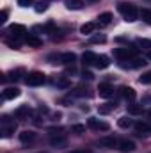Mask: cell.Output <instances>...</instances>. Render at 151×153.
Masks as SVG:
<instances>
[{"instance_id":"6da1fadb","label":"cell","mask_w":151,"mask_h":153,"mask_svg":"<svg viewBox=\"0 0 151 153\" xmlns=\"http://www.w3.org/2000/svg\"><path fill=\"white\" fill-rule=\"evenodd\" d=\"M117 9H119V13L124 16L126 22H135L137 16H139L137 7H135L133 4H130V2H121V4H117Z\"/></svg>"},{"instance_id":"7a4b0ae2","label":"cell","mask_w":151,"mask_h":153,"mask_svg":"<svg viewBox=\"0 0 151 153\" xmlns=\"http://www.w3.org/2000/svg\"><path fill=\"white\" fill-rule=\"evenodd\" d=\"M135 53H137V48H115L114 50V55L119 59V61H130V59H133L135 57Z\"/></svg>"},{"instance_id":"3957f363","label":"cell","mask_w":151,"mask_h":153,"mask_svg":"<svg viewBox=\"0 0 151 153\" xmlns=\"http://www.w3.org/2000/svg\"><path fill=\"white\" fill-rule=\"evenodd\" d=\"M0 123H2V137H9V135L16 130V123L11 121L7 116H4V117L0 119Z\"/></svg>"},{"instance_id":"277c9868","label":"cell","mask_w":151,"mask_h":153,"mask_svg":"<svg viewBox=\"0 0 151 153\" xmlns=\"http://www.w3.org/2000/svg\"><path fill=\"white\" fill-rule=\"evenodd\" d=\"M25 82H27V85H41V84H44V75L43 73H39V71H32V73H29L27 78H25Z\"/></svg>"},{"instance_id":"5b68a950","label":"cell","mask_w":151,"mask_h":153,"mask_svg":"<svg viewBox=\"0 0 151 153\" xmlns=\"http://www.w3.org/2000/svg\"><path fill=\"white\" fill-rule=\"evenodd\" d=\"M146 64H148V62H146L144 57H133V59L128 61V64H126L124 61H121V68H142V66H146Z\"/></svg>"},{"instance_id":"8992f818","label":"cell","mask_w":151,"mask_h":153,"mask_svg":"<svg viewBox=\"0 0 151 153\" xmlns=\"http://www.w3.org/2000/svg\"><path fill=\"white\" fill-rule=\"evenodd\" d=\"M98 94H100L101 98H110V96L114 94V87L110 85V84L103 82V84L98 85Z\"/></svg>"},{"instance_id":"52a82bcc","label":"cell","mask_w":151,"mask_h":153,"mask_svg":"<svg viewBox=\"0 0 151 153\" xmlns=\"http://www.w3.org/2000/svg\"><path fill=\"white\" fill-rule=\"evenodd\" d=\"M94 68H98V70H107L109 66H110V61H109V57L107 55H96V59H94V64H93Z\"/></svg>"},{"instance_id":"ba28073f","label":"cell","mask_w":151,"mask_h":153,"mask_svg":"<svg viewBox=\"0 0 151 153\" xmlns=\"http://www.w3.org/2000/svg\"><path fill=\"white\" fill-rule=\"evenodd\" d=\"M98 144L101 146V148H115V144H117V139L114 137V135H105V137H101L100 141H98Z\"/></svg>"},{"instance_id":"9c48e42d","label":"cell","mask_w":151,"mask_h":153,"mask_svg":"<svg viewBox=\"0 0 151 153\" xmlns=\"http://www.w3.org/2000/svg\"><path fill=\"white\" fill-rule=\"evenodd\" d=\"M9 34H11L14 39H20L23 34H27V30H25V27H23V25L14 23V25H11V27H9Z\"/></svg>"},{"instance_id":"30bf717a","label":"cell","mask_w":151,"mask_h":153,"mask_svg":"<svg viewBox=\"0 0 151 153\" xmlns=\"http://www.w3.org/2000/svg\"><path fill=\"white\" fill-rule=\"evenodd\" d=\"M87 125H89L91 128H94V130H109V123L100 121V119H96V117H89Z\"/></svg>"},{"instance_id":"8fae6325","label":"cell","mask_w":151,"mask_h":153,"mask_svg":"<svg viewBox=\"0 0 151 153\" xmlns=\"http://www.w3.org/2000/svg\"><path fill=\"white\" fill-rule=\"evenodd\" d=\"M2 96H4L5 100H14V98L20 96V89H18V87H5L4 93H2Z\"/></svg>"},{"instance_id":"7c38bea8","label":"cell","mask_w":151,"mask_h":153,"mask_svg":"<svg viewBox=\"0 0 151 153\" xmlns=\"http://www.w3.org/2000/svg\"><path fill=\"white\" fill-rule=\"evenodd\" d=\"M121 94H123L128 102H133V100L137 98L135 89H133V87H128V85H123V87H121Z\"/></svg>"},{"instance_id":"4fadbf2b","label":"cell","mask_w":151,"mask_h":153,"mask_svg":"<svg viewBox=\"0 0 151 153\" xmlns=\"http://www.w3.org/2000/svg\"><path fill=\"white\" fill-rule=\"evenodd\" d=\"M30 112H32V109H30L29 105H20V107L16 109L14 116H16L18 119H25V117H29V116H30Z\"/></svg>"},{"instance_id":"5bb4252c","label":"cell","mask_w":151,"mask_h":153,"mask_svg":"<svg viewBox=\"0 0 151 153\" xmlns=\"http://www.w3.org/2000/svg\"><path fill=\"white\" fill-rule=\"evenodd\" d=\"M135 132H137L139 135H150L151 134V126L148 125V123L139 121V123H135Z\"/></svg>"},{"instance_id":"9a60e30c","label":"cell","mask_w":151,"mask_h":153,"mask_svg":"<svg viewBox=\"0 0 151 153\" xmlns=\"http://www.w3.org/2000/svg\"><path fill=\"white\" fill-rule=\"evenodd\" d=\"M110 22H112V14H110V13H103V14L98 16L96 25H98V27H107V25H110Z\"/></svg>"},{"instance_id":"2e32d148","label":"cell","mask_w":151,"mask_h":153,"mask_svg":"<svg viewBox=\"0 0 151 153\" xmlns=\"http://www.w3.org/2000/svg\"><path fill=\"white\" fill-rule=\"evenodd\" d=\"M119 150H121V152H124V153L133 152V150H135V143H133V141L124 139V141H121V143H119Z\"/></svg>"},{"instance_id":"e0dca14e","label":"cell","mask_w":151,"mask_h":153,"mask_svg":"<svg viewBox=\"0 0 151 153\" xmlns=\"http://www.w3.org/2000/svg\"><path fill=\"white\" fill-rule=\"evenodd\" d=\"M50 143H52V146H64L66 144V137L62 135V134H52V139H50Z\"/></svg>"},{"instance_id":"ac0fdd59","label":"cell","mask_w":151,"mask_h":153,"mask_svg":"<svg viewBox=\"0 0 151 153\" xmlns=\"http://www.w3.org/2000/svg\"><path fill=\"white\" fill-rule=\"evenodd\" d=\"M75 61H76V55L73 53V52H68V53H62L61 55V62L62 64H75Z\"/></svg>"},{"instance_id":"d6986e66","label":"cell","mask_w":151,"mask_h":153,"mask_svg":"<svg viewBox=\"0 0 151 153\" xmlns=\"http://www.w3.org/2000/svg\"><path fill=\"white\" fill-rule=\"evenodd\" d=\"M96 27H98V25H96L94 22H87V23H84V25L80 27V32H82V34H93Z\"/></svg>"},{"instance_id":"ffe728a7","label":"cell","mask_w":151,"mask_h":153,"mask_svg":"<svg viewBox=\"0 0 151 153\" xmlns=\"http://www.w3.org/2000/svg\"><path fill=\"white\" fill-rule=\"evenodd\" d=\"M94 59H96V53H93V52H85L82 55V61H84L85 66H93L94 64Z\"/></svg>"},{"instance_id":"44dd1931","label":"cell","mask_w":151,"mask_h":153,"mask_svg":"<svg viewBox=\"0 0 151 153\" xmlns=\"http://www.w3.org/2000/svg\"><path fill=\"white\" fill-rule=\"evenodd\" d=\"M34 137H36V134L30 132V130H25V132L20 134V141L21 143H30V141H34Z\"/></svg>"},{"instance_id":"7402d4cb","label":"cell","mask_w":151,"mask_h":153,"mask_svg":"<svg viewBox=\"0 0 151 153\" xmlns=\"http://www.w3.org/2000/svg\"><path fill=\"white\" fill-rule=\"evenodd\" d=\"M114 109H115V103H112V102H109V103H105V105H100V107H98L100 114H109V112H112Z\"/></svg>"},{"instance_id":"603a6c76","label":"cell","mask_w":151,"mask_h":153,"mask_svg":"<svg viewBox=\"0 0 151 153\" xmlns=\"http://www.w3.org/2000/svg\"><path fill=\"white\" fill-rule=\"evenodd\" d=\"M25 43H27L29 46H41V45H43V41H41V39H38L36 36H30V34L25 38Z\"/></svg>"},{"instance_id":"cb8c5ba5","label":"cell","mask_w":151,"mask_h":153,"mask_svg":"<svg viewBox=\"0 0 151 153\" xmlns=\"http://www.w3.org/2000/svg\"><path fill=\"white\" fill-rule=\"evenodd\" d=\"M117 125H119L121 128H128V126H132V119H130V116H123V117H119V119H117Z\"/></svg>"},{"instance_id":"d4e9b609","label":"cell","mask_w":151,"mask_h":153,"mask_svg":"<svg viewBox=\"0 0 151 153\" xmlns=\"http://www.w3.org/2000/svg\"><path fill=\"white\" fill-rule=\"evenodd\" d=\"M66 7L68 9H80L82 7V0H66Z\"/></svg>"},{"instance_id":"484cf974","label":"cell","mask_w":151,"mask_h":153,"mask_svg":"<svg viewBox=\"0 0 151 153\" xmlns=\"http://www.w3.org/2000/svg\"><path fill=\"white\" fill-rule=\"evenodd\" d=\"M141 18L144 20V22H148V23H151V9H142L141 13Z\"/></svg>"},{"instance_id":"4316f807","label":"cell","mask_w":151,"mask_h":153,"mask_svg":"<svg viewBox=\"0 0 151 153\" xmlns=\"http://www.w3.org/2000/svg\"><path fill=\"white\" fill-rule=\"evenodd\" d=\"M137 45H139L141 48H151V39L139 38V39H137Z\"/></svg>"},{"instance_id":"83f0119b","label":"cell","mask_w":151,"mask_h":153,"mask_svg":"<svg viewBox=\"0 0 151 153\" xmlns=\"http://www.w3.org/2000/svg\"><path fill=\"white\" fill-rule=\"evenodd\" d=\"M142 112V107H139V105H130L128 107V114H141Z\"/></svg>"},{"instance_id":"f1b7e54d","label":"cell","mask_w":151,"mask_h":153,"mask_svg":"<svg viewBox=\"0 0 151 153\" xmlns=\"http://www.w3.org/2000/svg\"><path fill=\"white\" fill-rule=\"evenodd\" d=\"M139 80H141V84H151V71H146Z\"/></svg>"},{"instance_id":"f546056e","label":"cell","mask_w":151,"mask_h":153,"mask_svg":"<svg viewBox=\"0 0 151 153\" xmlns=\"http://www.w3.org/2000/svg\"><path fill=\"white\" fill-rule=\"evenodd\" d=\"M71 130H73L75 134H84V132H85V126H84V125H73Z\"/></svg>"},{"instance_id":"4dcf8cb0","label":"cell","mask_w":151,"mask_h":153,"mask_svg":"<svg viewBox=\"0 0 151 153\" xmlns=\"http://www.w3.org/2000/svg\"><path fill=\"white\" fill-rule=\"evenodd\" d=\"M105 41H107L105 36H93L91 38V43H105Z\"/></svg>"},{"instance_id":"1f68e13d","label":"cell","mask_w":151,"mask_h":153,"mask_svg":"<svg viewBox=\"0 0 151 153\" xmlns=\"http://www.w3.org/2000/svg\"><path fill=\"white\" fill-rule=\"evenodd\" d=\"M85 94H87V89H84V87H78L73 93V96H85Z\"/></svg>"},{"instance_id":"d6a6232c","label":"cell","mask_w":151,"mask_h":153,"mask_svg":"<svg viewBox=\"0 0 151 153\" xmlns=\"http://www.w3.org/2000/svg\"><path fill=\"white\" fill-rule=\"evenodd\" d=\"M32 2H34V0H18V5H21V7H29V5H32Z\"/></svg>"},{"instance_id":"836d02e7","label":"cell","mask_w":151,"mask_h":153,"mask_svg":"<svg viewBox=\"0 0 151 153\" xmlns=\"http://www.w3.org/2000/svg\"><path fill=\"white\" fill-rule=\"evenodd\" d=\"M5 22H7V11L4 9V11L0 13V23H5Z\"/></svg>"},{"instance_id":"e575fe53","label":"cell","mask_w":151,"mask_h":153,"mask_svg":"<svg viewBox=\"0 0 151 153\" xmlns=\"http://www.w3.org/2000/svg\"><path fill=\"white\" fill-rule=\"evenodd\" d=\"M57 85H59V87H68V85H70V82H68L66 78H61V80L57 82Z\"/></svg>"},{"instance_id":"d590c367","label":"cell","mask_w":151,"mask_h":153,"mask_svg":"<svg viewBox=\"0 0 151 153\" xmlns=\"http://www.w3.org/2000/svg\"><path fill=\"white\" fill-rule=\"evenodd\" d=\"M36 11H38V13H43V11H46V4H44V2H41V4H38Z\"/></svg>"},{"instance_id":"8d00e7d4","label":"cell","mask_w":151,"mask_h":153,"mask_svg":"<svg viewBox=\"0 0 151 153\" xmlns=\"http://www.w3.org/2000/svg\"><path fill=\"white\" fill-rule=\"evenodd\" d=\"M82 76H84V78H87V80H93V78H94V75H93L91 71H84V73H82Z\"/></svg>"},{"instance_id":"74e56055","label":"cell","mask_w":151,"mask_h":153,"mask_svg":"<svg viewBox=\"0 0 151 153\" xmlns=\"http://www.w3.org/2000/svg\"><path fill=\"white\" fill-rule=\"evenodd\" d=\"M148 117H150V123H151V109H150V112H148Z\"/></svg>"},{"instance_id":"f35d334b","label":"cell","mask_w":151,"mask_h":153,"mask_svg":"<svg viewBox=\"0 0 151 153\" xmlns=\"http://www.w3.org/2000/svg\"><path fill=\"white\" fill-rule=\"evenodd\" d=\"M87 2H98V0H87Z\"/></svg>"},{"instance_id":"ab89813d","label":"cell","mask_w":151,"mask_h":153,"mask_svg":"<svg viewBox=\"0 0 151 153\" xmlns=\"http://www.w3.org/2000/svg\"><path fill=\"white\" fill-rule=\"evenodd\" d=\"M148 57H150V59H151V52H150V53H148Z\"/></svg>"}]
</instances>
